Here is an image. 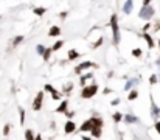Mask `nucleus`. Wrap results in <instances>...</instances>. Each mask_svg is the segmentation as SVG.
<instances>
[{
  "label": "nucleus",
  "mask_w": 160,
  "mask_h": 140,
  "mask_svg": "<svg viewBox=\"0 0 160 140\" xmlns=\"http://www.w3.org/2000/svg\"><path fill=\"white\" fill-rule=\"evenodd\" d=\"M110 30H112V44L113 45H118L121 41V34H120V26H118V16L117 14H112L110 16Z\"/></svg>",
  "instance_id": "nucleus-1"
},
{
  "label": "nucleus",
  "mask_w": 160,
  "mask_h": 140,
  "mask_svg": "<svg viewBox=\"0 0 160 140\" xmlns=\"http://www.w3.org/2000/svg\"><path fill=\"white\" fill-rule=\"evenodd\" d=\"M96 93H98V84H89V86H84L83 90H81V98L84 100H89V98H93Z\"/></svg>",
  "instance_id": "nucleus-2"
},
{
  "label": "nucleus",
  "mask_w": 160,
  "mask_h": 140,
  "mask_svg": "<svg viewBox=\"0 0 160 140\" xmlns=\"http://www.w3.org/2000/svg\"><path fill=\"white\" fill-rule=\"evenodd\" d=\"M154 14H155V9L151 6V5H148V6H141V9L138 11V17H140V19H143V20H151V19L154 17Z\"/></svg>",
  "instance_id": "nucleus-3"
},
{
  "label": "nucleus",
  "mask_w": 160,
  "mask_h": 140,
  "mask_svg": "<svg viewBox=\"0 0 160 140\" xmlns=\"http://www.w3.org/2000/svg\"><path fill=\"white\" fill-rule=\"evenodd\" d=\"M90 67H96V65H95L92 61H83L81 64H78L76 67H75V73H76V75H81L84 70H89Z\"/></svg>",
  "instance_id": "nucleus-4"
},
{
  "label": "nucleus",
  "mask_w": 160,
  "mask_h": 140,
  "mask_svg": "<svg viewBox=\"0 0 160 140\" xmlns=\"http://www.w3.org/2000/svg\"><path fill=\"white\" fill-rule=\"evenodd\" d=\"M42 101H44V92H38L36 98L33 101V110H41L42 109Z\"/></svg>",
  "instance_id": "nucleus-5"
},
{
  "label": "nucleus",
  "mask_w": 160,
  "mask_h": 140,
  "mask_svg": "<svg viewBox=\"0 0 160 140\" xmlns=\"http://www.w3.org/2000/svg\"><path fill=\"white\" fill-rule=\"evenodd\" d=\"M76 131V123L73 120H67L64 123V134H73Z\"/></svg>",
  "instance_id": "nucleus-6"
},
{
  "label": "nucleus",
  "mask_w": 160,
  "mask_h": 140,
  "mask_svg": "<svg viewBox=\"0 0 160 140\" xmlns=\"http://www.w3.org/2000/svg\"><path fill=\"white\" fill-rule=\"evenodd\" d=\"M92 128H93L92 118H89V120H84V121H83V125L79 126V131H81V132H90Z\"/></svg>",
  "instance_id": "nucleus-7"
},
{
  "label": "nucleus",
  "mask_w": 160,
  "mask_h": 140,
  "mask_svg": "<svg viewBox=\"0 0 160 140\" xmlns=\"http://www.w3.org/2000/svg\"><path fill=\"white\" fill-rule=\"evenodd\" d=\"M67 109H68V100H62L59 103V106L56 107V112H58V114H65Z\"/></svg>",
  "instance_id": "nucleus-8"
},
{
  "label": "nucleus",
  "mask_w": 160,
  "mask_h": 140,
  "mask_svg": "<svg viewBox=\"0 0 160 140\" xmlns=\"http://www.w3.org/2000/svg\"><path fill=\"white\" fill-rule=\"evenodd\" d=\"M132 9H134V0H126L123 5V13L124 14H131Z\"/></svg>",
  "instance_id": "nucleus-9"
},
{
  "label": "nucleus",
  "mask_w": 160,
  "mask_h": 140,
  "mask_svg": "<svg viewBox=\"0 0 160 140\" xmlns=\"http://www.w3.org/2000/svg\"><path fill=\"white\" fill-rule=\"evenodd\" d=\"M141 36H143V39L146 41V44H148L149 48H154V47H155V42H154V39H152V36H151L149 33H146V31H143V34H141Z\"/></svg>",
  "instance_id": "nucleus-10"
},
{
  "label": "nucleus",
  "mask_w": 160,
  "mask_h": 140,
  "mask_svg": "<svg viewBox=\"0 0 160 140\" xmlns=\"http://www.w3.org/2000/svg\"><path fill=\"white\" fill-rule=\"evenodd\" d=\"M92 78H93V73H92V72H87V73L81 75V79H79V86H83V87L87 86L86 82H87L89 79H92Z\"/></svg>",
  "instance_id": "nucleus-11"
},
{
  "label": "nucleus",
  "mask_w": 160,
  "mask_h": 140,
  "mask_svg": "<svg viewBox=\"0 0 160 140\" xmlns=\"http://www.w3.org/2000/svg\"><path fill=\"white\" fill-rule=\"evenodd\" d=\"M61 34V26L58 25H51L50 26V30H48V36L50 37H58Z\"/></svg>",
  "instance_id": "nucleus-12"
},
{
  "label": "nucleus",
  "mask_w": 160,
  "mask_h": 140,
  "mask_svg": "<svg viewBox=\"0 0 160 140\" xmlns=\"http://www.w3.org/2000/svg\"><path fill=\"white\" fill-rule=\"evenodd\" d=\"M123 121H126V123H129V125H134V123H138V117H135V115H132V114H126L123 117Z\"/></svg>",
  "instance_id": "nucleus-13"
},
{
  "label": "nucleus",
  "mask_w": 160,
  "mask_h": 140,
  "mask_svg": "<svg viewBox=\"0 0 160 140\" xmlns=\"http://www.w3.org/2000/svg\"><path fill=\"white\" fill-rule=\"evenodd\" d=\"M151 115H152L154 118H157L158 115H160V109L155 106V103H154V100H151Z\"/></svg>",
  "instance_id": "nucleus-14"
},
{
  "label": "nucleus",
  "mask_w": 160,
  "mask_h": 140,
  "mask_svg": "<svg viewBox=\"0 0 160 140\" xmlns=\"http://www.w3.org/2000/svg\"><path fill=\"white\" fill-rule=\"evenodd\" d=\"M67 58H68V61H75V59H78V58H79V51H76L75 48H70L68 53H67Z\"/></svg>",
  "instance_id": "nucleus-15"
},
{
  "label": "nucleus",
  "mask_w": 160,
  "mask_h": 140,
  "mask_svg": "<svg viewBox=\"0 0 160 140\" xmlns=\"http://www.w3.org/2000/svg\"><path fill=\"white\" fill-rule=\"evenodd\" d=\"M103 128H98V126H93L92 128V131H90V134H92V137H95V138H100L101 137V134H103V131H101Z\"/></svg>",
  "instance_id": "nucleus-16"
},
{
  "label": "nucleus",
  "mask_w": 160,
  "mask_h": 140,
  "mask_svg": "<svg viewBox=\"0 0 160 140\" xmlns=\"http://www.w3.org/2000/svg\"><path fill=\"white\" fill-rule=\"evenodd\" d=\"M33 13L41 17V16H44V14L47 13V8H44V6H34V8H33Z\"/></svg>",
  "instance_id": "nucleus-17"
},
{
  "label": "nucleus",
  "mask_w": 160,
  "mask_h": 140,
  "mask_svg": "<svg viewBox=\"0 0 160 140\" xmlns=\"http://www.w3.org/2000/svg\"><path fill=\"white\" fill-rule=\"evenodd\" d=\"M23 39H25V36H23V34H17L14 39H13V47H19V45L23 42Z\"/></svg>",
  "instance_id": "nucleus-18"
},
{
  "label": "nucleus",
  "mask_w": 160,
  "mask_h": 140,
  "mask_svg": "<svg viewBox=\"0 0 160 140\" xmlns=\"http://www.w3.org/2000/svg\"><path fill=\"white\" fill-rule=\"evenodd\" d=\"M138 82V79L137 78H134V79H129V81H126V84H124V90H131L132 87L135 86V84Z\"/></svg>",
  "instance_id": "nucleus-19"
},
{
  "label": "nucleus",
  "mask_w": 160,
  "mask_h": 140,
  "mask_svg": "<svg viewBox=\"0 0 160 140\" xmlns=\"http://www.w3.org/2000/svg\"><path fill=\"white\" fill-rule=\"evenodd\" d=\"M92 123H93V126L103 128V118H101V117H98V115H95V117H92Z\"/></svg>",
  "instance_id": "nucleus-20"
},
{
  "label": "nucleus",
  "mask_w": 160,
  "mask_h": 140,
  "mask_svg": "<svg viewBox=\"0 0 160 140\" xmlns=\"http://www.w3.org/2000/svg\"><path fill=\"white\" fill-rule=\"evenodd\" d=\"M62 47H64V41L62 39H59V41H56L55 44L51 45V48H53V51H58V50H61Z\"/></svg>",
  "instance_id": "nucleus-21"
},
{
  "label": "nucleus",
  "mask_w": 160,
  "mask_h": 140,
  "mask_svg": "<svg viewBox=\"0 0 160 140\" xmlns=\"http://www.w3.org/2000/svg\"><path fill=\"white\" fill-rule=\"evenodd\" d=\"M23 134H25V140H34V138H36V134H34L31 129H26Z\"/></svg>",
  "instance_id": "nucleus-22"
},
{
  "label": "nucleus",
  "mask_w": 160,
  "mask_h": 140,
  "mask_svg": "<svg viewBox=\"0 0 160 140\" xmlns=\"http://www.w3.org/2000/svg\"><path fill=\"white\" fill-rule=\"evenodd\" d=\"M51 53H53V48H51V47H47L45 51H44V54H42L44 61H48V59H50V56H51Z\"/></svg>",
  "instance_id": "nucleus-23"
},
{
  "label": "nucleus",
  "mask_w": 160,
  "mask_h": 140,
  "mask_svg": "<svg viewBox=\"0 0 160 140\" xmlns=\"http://www.w3.org/2000/svg\"><path fill=\"white\" fill-rule=\"evenodd\" d=\"M137 98H138V90H137V89L131 90L129 95H128V100H129V101H134V100H137Z\"/></svg>",
  "instance_id": "nucleus-24"
},
{
  "label": "nucleus",
  "mask_w": 160,
  "mask_h": 140,
  "mask_svg": "<svg viewBox=\"0 0 160 140\" xmlns=\"http://www.w3.org/2000/svg\"><path fill=\"white\" fill-rule=\"evenodd\" d=\"M123 114H121V112H115V114L112 115V120L115 121V123H120V121H123Z\"/></svg>",
  "instance_id": "nucleus-25"
},
{
  "label": "nucleus",
  "mask_w": 160,
  "mask_h": 140,
  "mask_svg": "<svg viewBox=\"0 0 160 140\" xmlns=\"http://www.w3.org/2000/svg\"><path fill=\"white\" fill-rule=\"evenodd\" d=\"M44 89H45V92H50L51 95H53V93H56V92H58V90H56L55 87L51 86V84H45V87H44Z\"/></svg>",
  "instance_id": "nucleus-26"
},
{
  "label": "nucleus",
  "mask_w": 160,
  "mask_h": 140,
  "mask_svg": "<svg viewBox=\"0 0 160 140\" xmlns=\"http://www.w3.org/2000/svg\"><path fill=\"white\" fill-rule=\"evenodd\" d=\"M141 54H143V51H141L140 48H134V50H132V56H134V58H141Z\"/></svg>",
  "instance_id": "nucleus-27"
},
{
  "label": "nucleus",
  "mask_w": 160,
  "mask_h": 140,
  "mask_svg": "<svg viewBox=\"0 0 160 140\" xmlns=\"http://www.w3.org/2000/svg\"><path fill=\"white\" fill-rule=\"evenodd\" d=\"M10 132H11V125L6 123V125L3 126V135H10Z\"/></svg>",
  "instance_id": "nucleus-28"
},
{
  "label": "nucleus",
  "mask_w": 160,
  "mask_h": 140,
  "mask_svg": "<svg viewBox=\"0 0 160 140\" xmlns=\"http://www.w3.org/2000/svg\"><path fill=\"white\" fill-rule=\"evenodd\" d=\"M45 48H47L45 45H41V44H39V45L36 47V51H38V54H41V56H42V54H44V51H45Z\"/></svg>",
  "instance_id": "nucleus-29"
},
{
  "label": "nucleus",
  "mask_w": 160,
  "mask_h": 140,
  "mask_svg": "<svg viewBox=\"0 0 160 140\" xmlns=\"http://www.w3.org/2000/svg\"><path fill=\"white\" fill-rule=\"evenodd\" d=\"M103 42H104V37L101 36V37H98V41H96L95 44H93V48H98V47H101L103 45Z\"/></svg>",
  "instance_id": "nucleus-30"
},
{
  "label": "nucleus",
  "mask_w": 160,
  "mask_h": 140,
  "mask_svg": "<svg viewBox=\"0 0 160 140\" xmlns=\"http://www.w3.org/2000/svg\"><path fill=\"white\" fill-rule=\"evenodd\" d=\"M19 115H20V125H23L25 123V109H19Z\"/></svg>",
  "instance_id": "nucleus-31"
},
{
  "label": "nucleus",
  "mask_w": 160,
  "mask_h": 140,
  "mask_svg": "<svg viewBox=\"0 0 160 140\" xmlns=\"http://www.w3.org/2000/svg\"><path fill=\"white\" fill-rule=\"evenodd\" d=\"M157 81H158V78H157V75H155V73L149 76V84H157Z\"/></svg>",
  "instance_id": "nucleus-32"
},
{
  "label": "nucleus",
  "mask_w": 160,
  "mask_h": 140,
  "mask_svg": "<svg viewBox=\"0 0 160 140\" xmlns=\"http://www.w3.org/2000/svg\"><path fill=\"white\" fill-rule=\"evenodd\" d=\"M72 89H73V82H68V84H67V87L64 89V93H68Z\"/></svg>",
  "instance_id": "nucleus-33"
},
{
  "label": "nucleus",
  "mask_w": 160,
  "mask_h": 140,
  "mask_svg": "<svg viewBox=\"0 0 160 140\" xmlns=\"http://www.w3.org/2000/svg\"><path fill=\"white\" fill-rule=\"evenodd\" d=\"M154 128H155V131H157V134H160V121H158V120L154 123Z\"/></svg>",
  "instance_id": "nucleus-34"
},
{
  "label": "nucleus",
  "mask_w": 160,
  "mask_h": 140,
  "mask_svg": "<svg viewBox=\"0 0 160 140\" xmlns=\"http://www.w3.org/2000/svg\"><path fill=\"white\" fill-rule=\"evenodd\" d=\"M51 98H53V100H61V93H59V92L53 93V95H51Z\"/></svg>",
  "instance_id": "nucleus-35"
},
{
  "label": "nucleus",
  "mask_w": 160,
  "mask_h": 140,
  "mask_svg": "<svg viewBox=\"0 0 160 140\" xmlns=\"http://www.w3.org/2000/svg\"><path fill=\"white\" fill-rule=\"evenodd\" d=\"M65 115H67L68 118H72V117L75 115V110H67V112H65Z\"/></svg>",
  "instance_id": "nucleus-36"
},
{
  "label": "nucleus",
  "mask_w": 160,
  "mask_h": 140,
  "mask_svg": "<svg viewBox=\"0 0 160 140\" xmlns=\"http://www.w3.org/2000/svg\"><path fill=\"white\" fill-rule=\"evenodd\" d=\"M118 103H120V98H115V100H112V101H110V104H112V106H117Z\"/></svg>",
  "instance_id": "nucleus-37"
},
{
  "label": "nucleus",
  "mask_w": 160,
  "mask_h": 140,
  "mask_svg": "<svg viewBox=\"0 0 160 140\" xmlns=\"http://www.w3.org/2000/svg\"><path fill=\"white\" fill-rule=\"evenodd\" d=\"M151 2H152V0H141V3H143V6H148V5H151Z\"/></svg>",
  "instance_id": "nucleus-38"
},
{
  "label": "nucleus",
  "mask_w": 160,
  "mask_h": 140,
  "mask_svg": "<svg viewBox=\"0 0 160 140\" xmlns=\"http://www.w3.org/2000/svg\"><path fill=\"white\" fill-rule=\"evenodd\" d=\"M67 14H68L67 11H62V13H59V17H61V19H65V17H67Z\"/></svg>",
  "instance_id": "nucleus-39"
},
{
  "label": "nucleus",
  "mask_w": 160,
  "mask_h": 140,
  "mask_svg": "<svg viewBox=\"0 0 160 140\" xmlns=\"http://www.w3.org/2000/svg\"><path fill=\"white\" fill-rule=\"evenodd\" d=\"M149 28H151V22H148V23H146V25L143 26V31H148Z\"/></svg>",
  "instance_id": "nucleus-40"
},
{
  "label": "nucleus",
  "mask_w": 160,
  "mask_h": 140,
  "mask_svg": "<svg viewBox=\"0 0 160 140\" xmlns=\"http://www.w3.org/2000/svg\"><path fill=\"white\" fill-rule=\"evenodd\" d=\"M81 140H92L90 135H81Z\"/></svg>",
  "instance_id": "nucleus-41"
},
{
  "label": "nucleus",
  "mask_w": 160,
  "mask_h": 140,
  "mask_svg": "<svg viewBox=\"0 0 160 140\" xmlns=\"http://www.w3.org/2000/svg\"><path fill=\"white\" fill-rule=\"evenodd\" d=\"M34 140H44V138H42L41 134H36V138H34Z\"/></svg>",
  "instance_id": "nucleus-42"
},
{
  "label": "nucleus",
  "mask_w": 160,
  "mask_h": 140,
  "mask_svg": "<svg viewBox=\"0 0 160 140\" xmlns=\"http://www.w3.org/2000/svg\"><path fill=\"white\" fill-rule=\"evenodd\" d=\"M155 30H160V25H155Z\"/></svg>",
  "instance_id": "nucleus-43"
},
{
  "label": "nucleus",
  "mask_w": 160,
  "mask_h": 140,
  "mask_svg": "<svg viewBox=\"0 0 160 140\" xmlns=\"http://www.w3.org/2000/svg\"><path fill=\"white\" fill-rule=\"evenodd\" d=\"M157 65H158V67H160V61H157Z\"/></svg>",
  "instance_id": "nucleus-44"
},
{
  "label": "nucleus",
  "mask_w": 160,
  "mask_h": 140,
  "mask_svg": "<svg viewBox=\"0 0 160 140\" xmlns=\"http://www.w3.org/2000/svg\"><path fill=\"white\" fill-rule=\"evenodd\" d=\"M158 48H160V39H158Z\"/></svg>",
  "instance_id": "nucleus-45"
},
{
  "label": "nucleus",
  "mask_w": 160,
  "mask_h": 140,
  "mask_svg": "<svg viewBox=\"0 0 160 140\" xmlns=\"http://www.w3.org/2000/svg\"><path fill=\"white\" fill-rule=\"evenodd\" d=\"M0 19H2V16H0Z\"/></svg>",
  "instance_id": "nucleus-46"
}]
</instances>
